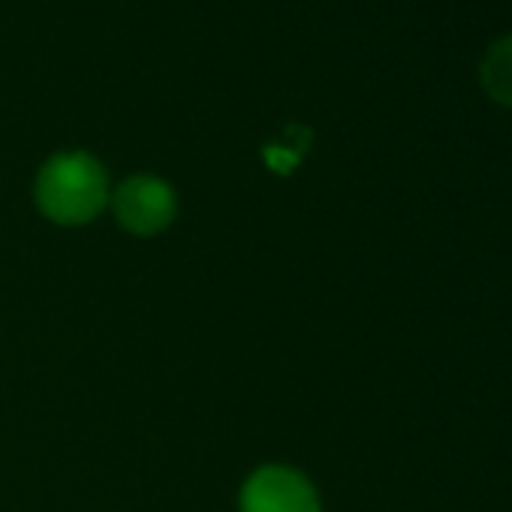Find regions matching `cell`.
Returning <instances> with one entry per match:
<instances>
[{"mask_svg": "<svg viewBox=\"0 0 512 512\" xmlns=\"http://www.w3.org/2000/svg\"><path fill=\"white\" fill-rule=\"evenodd\" d=\"M106 172L82 151L52 157L37 178V202L43 214L64 226L94 220L106 205Z\"/></svg>", "mask_w": 512, "mask_h": 512, "instance_id": "6da1fadb", "label": "cell"}, {"mask_svg": "<svg viewBox=\"0 0 512 512\" xmlns=\"http://www.w3.org/2000/svg\"><path fill=\"white\" fill-rule=\"evenodd\" d=\"M241 512H320V500L299 470L260 467L241 491Z\"/></svg>", "mask_w": 512, "mask_h": 512, "instance_id": "7a4b0ae2", "label": "cell"}, {"mask_svg": "<svg viewBox=\"0 0 512 512\" xmlns=\"http://www.w3.org/2000/svg\"><path fill=\"white\" fill-rule=\"evenodd\" d=\"M115 214L133 235H154L175 217V193L154 175H133L115 193Z\"/></svg>", "mask_w": 512, "mask_h": 512, "instance_id": "3957f363", "label": "cell"}, {"mask_svg": "<svg viewBox=\"0 0 512 512\" xmlns=\"http://www.w3.org/2000/svg\"><path fill=\"white\" fill-rule=\"evenodd\" d=\"M482 88L491 100L512 109V34L488 49L482 61Z\"/></svg>", "mask_w": 512, "mask_h": 512, "instance_id": "277c9868", "label": "cell"}]
</instances>
